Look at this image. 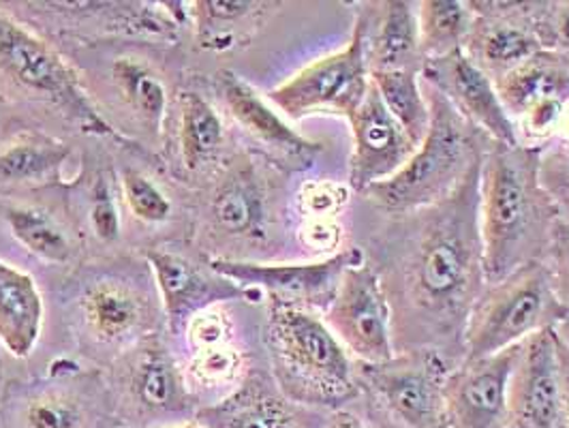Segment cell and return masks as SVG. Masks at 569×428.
Returning <instances> with one entry per match:
<instances>
[{
    "label": "cell",
    "instance_id": "cell-23",
    "mask_svg": "<svg viewBox=\"0 0 569 428\" xmlns=\"http://www.w3.org/2000/svg\"><path fill=\"white\" fill-rule=\"evenodd\" d=\"M110 88L118 106L154 143L163 142L170 120V88L166 78L146 58L116 57L110 64Z\"/></svg>",
    "mask_w": 569,
    "mask_h": 428
},
{
    "label": "cell",
    "instance_id": "cell-45",
    "mask_svg": "<svg viewBox=\"0 0 569 428\" xmlns=\"http://www.w3.org/2000/svg\"><path fill=\"white\" fill-rule=\"evenodd\" d=\"M170 428H203L200 422H196V420H191V422H184V425H178V427Z\"/></svg>",
    "mask_w": 569,
    "mask_h": 428
},
{
    "label": "cell",
    "instance_id": "cell-31",
    "mask_svg": "<svg viewBox=\"0 0 569 428\" xmlns=\"http://www.w3.org/2000/svg\"><path fill=\"white\" fill-rule=\"evenodd\" d=\"M182 371L187 386L201 409L228 399L251 369L247 367V358L240 347L229 341L196 349Z\"/></svg>",
    "mask_w": 569,
    "mask_h": 428
},
{
    "label": "cell",
    "instance_id": "cell-22",
    "mask_svg": "<svg viewBox=\"0 0 569 428\" xmlns=\"http://www.w3.org/2000/svg\"><path fill=\"white\" fill-rule=\"evenodd\" d=\"M328 416L287 399L270 371L251 369L228 399L201 407L196 422L203 428H323Z\"/></svg>",
    "mask_w": 569,
    "mask_h": 428
},
{
    "label": "cell",
    "instance_id": "cell-33",
    "mask_svg": "<svg viewBox=\"0 0 569 428\" xmlns=\"http://www.w3.org/2000/svg\"><path fill=\"white\" fill-rule=\"evenodd\" d=\"M388 112L405 129L416 146L425 142L430 129V108L418 71H383L370 73Z\"/></svg>",
    "mask_w": 569,
    "mask_h": 428
},
{
    "label": "cell",
    "instance_id": "cell-41",
    "mask_svg": "<svg viewBox=\"0 0 569 428\" xmlns=\"http://www.w3.org/2000/svg\"><path fill=\"white\" fill-rule=\"evenodd\" d=\"M323 428H369V425L360 416H356L353 411L339 409V411H332L328 416V422Z\"/></svg>",
    "mask_w": 569,
    "mask_h": 428
},
{
    "label": "cell",
    "instance_id": "cell-2",
    "mask_svg": "<svg viewBox=\"0 0 569 428\" xmlns=\"http://www.w3.org/2000/svg\"><path fill=\"white\" fill-rule=\"evenodd\" d=\"M540 159L541 148L531 143L486 146L480 178L486 286L546 259L559 219L541 187Z\"/></svg>",
    "mask_w": 569,
    "mask_h": 428
},
{
    "label": "cell",
    "instance_id": "cell-38",
    "mask_svg": "<svg viewBox=\"0 0 569 428\" xmlns=\"http://www.w3.org/2000/svg\"><path fill=\"white\" fill-rule=\"evenodd\" d=\"M538 34L543 50L569 58V0H541Z\"/></svg>",
    "mask_w": 569,
    "mask_h": 428
},
{
    "label": "cell",
    "instance_id": "cell-42",
    "mask_svg": "<svg viewBox=\"0 0 569 428\" xmlns=\"http://www.w3.org/2000/svg\"><path fill=\"white\" fill-rule=\"evenodd\" d=\"M559 341V339H557ZM559 356H561V367H563V379H566V407H568V428H569V349L559 341Z\"/></svg>",
    "mask_w": 569,
    "mask_h": 428
},
{
    "label": "cell",
    "instance_id": "cell-43",
    "mask_svg": "<svg viewBox=\"0 0 569 428\" xmlns=\"http://www.w3.org/2000/svg\"><path fill=\"white\" fill-rule=\"evenodd\" d=\"M557 138L561 140V148H569V106L566 108V115L561 118V125L557 129Z\"/></svg>",
    "mask_w": 569,
    "mask_h": 428
},
{
    "label": "cell",
    "instance_id": "cell-39",
    "mask_svg": "<svg viewBox=\"0 0 569 428\" xmlns=\"http://www.w3.org/2000/svg\"><path fill=\"white\" fill-rule=\"evenodd\" d=\"M543 263L550 272L557 298L569 309V228L561 221H557L552 229V240Z\"/></svg>",
    "mask_w": 569,
    "mask_h": 428
},
{
    "label": "cell",
    "instance_id": "cell-8",
    "mask_svg": "<svg viewBox=\"0 0 569 428\" xmlns=\"http://www.w3.org/2000/svg\"><path fill=\"white\" fill-rule=\"evenodd\" d=\"M568 315L546 263H527L503 281L485 287L467 324L462 360L492 356L555 330Z\"/></svg>",
    "mask_w": 569,
    "mask_h": 428
},
{
    "label": "cell",
    "instance_id": "cell-30",
    "mask_svg": "<svg viewBox=\"0 0 569 428\" xmlns=\"http://www.w3.org/2000/svg\"><path fill=\"white\" fill-rule=\"evenodd\" d=\"M0 217L16 242H20L30 256L54 266H64L76 256L71 233L48 206L4 201L0 206Z\"/></svg>",
    "mask_w": 569,
    "mask_h": 428
},
{
    "label": "cell",
    "instance_id": "cell-28",
    "mask_svg": "<svg viewBox=\"0 0 569 428\" xmlns=\"http://www.w3.org/2000/svg\"><path fill=\"white\" fill-rule=\"evenodd\" d=\"M495 88L513 125L543 99L569 103V58L541 50L501 78Z\"/></svg>",
    "mask_w": 569,
    "mask_h": 428
},
{
    "label": "cell",
    "instance_id": "cell-37",
    "mask_svg": "<svg viewBox=\"0 0 569 428\" xmlns=\"http://www.w3.org/2000/svg\"><path fill=\"white\" fill-rule=\"evenodd\" d=\"M184 335L189 345L196 349L221 345V342L233 341V324L223 305H212L201 309L200 313L193 315L187 326Z\"/></svg>",
    "mask_w": 569,
    "mask_h": 428
},
{
    "label": "cell",
    "instance_id": "cell-19",
    "mask_svg": "<svg viewBox=\"0 0 569 428\" xmlns=\"http://www.w3.org/2000/svg\"><path fill=\"white\" fill-rule=\"evenodd\" d=\"M520 345L456 365L446 381L448 428H506Z\"/></svg>",
    "mask_w": 569,
    "mask_h": 428
},
{
    "label": "cell",
    "instance_id": "cell-21",
    "mask_svg": "<svg viewBox=\"0 0 569 428\" xmlns=\"http://www.w3.org/2000/svg\"><path fill=\"white\" fill-rule=\"evenodd\" d=\"M420 78L439 90L458 115L478 127L492 142L520 143L518 129L506 112L495 82L486 78L485 71H480L462 50L427 60Z\"/></svg>",
    "mask_w": 569,
    "mask_h": 428
},
{
    "label": "cell",
    "instance_id": "cell-34",
    "mask_svg": "<svg viewBox=\"0 0 569 428\" xmlns=\"http://www.w3.org/2000/svg\"><path fill=\"white\" fill-rule=\"evenodd\" d=\"M114 173L108 168L94 171L86 185V228L101 245H114L120 238V208L116 198Z\"/></svg>",
    "mask_w": 569,
    "mask_h": 428
},
{
    "label": "cell",
    "instance_id": "cell-32",
    "mask_svg": "<svg viewBox=\"0 0 569 428\" xmlns=\"http://www.w3.org/2000/svg\"><path fill=\"white\" fill-rule=\"evenodd\" d=\"M418 22L420 48L427 62L462 50L476 13L469 0H422L418 2Z\"/></svg>",
    "mask_w": 569,
    "mask_h": 428
},
{
    "label": "cell",
    "instance_id": "cell-26",
    "mask_svg": "<svg viewBox=\"0 0 569 428\" xmlns=\"http://www.w3.org/2000/svg\"><path fill=\"white\" fill-rule=\"evenodd\" d=\"M279 7V2L263 0H196L187 4L196 41L208 52L249 46Z\"/></svg>",
    "mask_w": 569,
    "mask_h": 428
},
{
    "label": "cell",
    "instance_id": "cell-44",
    "mask_svg": "<svg viewBox=\"0 0 569 428\" xmlns=\"http://www.w3.org/2000/svg\"><path fill=\"white\" fill-rule=\"evenodd\" d=\"M555 335H557V339L563 342L569 349V315L555 328Z\"/></svg>",
    "mask_w": 569,
    "mask_h": 428
},
{
    "label": "cell",
    "instance_id": "cell-36",
    "mask_svg": "<svg viewBox=\"0 0 569 428\" xmlns=\"http://www.w3.org/2000/svg\"><path fill=\"white\" fill-rule=\"evenodd\" d=\"M540 180L557 219L569 228V148H541Z\"/></svg>",
    "mask_w": 569,
    "mask_h": 428
},
{
    "label": "cell",
    "instance_id": "cell-13",
    "mask_svg": "<svg viewBox=\"0 0 569 428\" xmlns=\"http://www.w3.org/2000/svg\"><path fill=\"white\" fill-rule=\"evenodd\" d=\"M365 259V249L349 247L313 261H236L208 257V266L238 287L261 291L268 300H281L323 315L337 296L345 270Z\"/></svg>",
    "mask_w": 569,
    "mask_h": 428
},
{
    "label": "cell",
    "instance_id": "cell-10",
    "mask_svg": "<svg viewBox=\"0 0 569 428\" xmlns=\"http://www.w3.org/2000/svg\"><path fill=\"white\" fill-rule=\"evenodd\" d=\"M370 88L369 9L360 2L347 46L319 58L268 92L270 103L289 120L313 115L351 118Z\"/></svg>",
    "mask_w": 569,
    "mask_h": 428
},
{
    "label": "cell",
    "instance_id": "cell-46",
    "mask_svg": "<svg viewBox=\"0 0 569 428\" xmlns=\"http://www.w3.org/2000/svg\"><path fill=\"white\" fill-rule=\"evenodd\" d=\"M0 390H2V356H0Z\"/></svg>",
    "mask_w": 569,
    "mask_h": 428
},
{
    "label": "cell",
    "instance_id": "cell-17",
    "mask_svg": "<svg viewBox=\"0 0 569 428\" xmlns=\"http://www.w3.org/2000/svg\"><path fill=\"white\" fill-rule=\"evenodd\" d=\"M506 428H568L566 379L555 330L520 345Z\"/></svg>",
    "mask_w": 569,
    "mask_h": 428
},
{
    "label": "cell",
    "instance_id": "cell-14",
    "mask_svg": "<svg viewBox=\"0 0 569 428\" xmlns=\"http://www.w3.org/2000/svg\"><path fill=\"white\" fill-rule=\"evenodd\" d=\"M323 319L360 365H383L397 356L390 305L369 259L345 270Z\"/></svg>",
    "mask_w": 569,
    "mask_h": 428
},
{
    "label": "cell",
    "instance_id": "cell-29",
    "mask_svg": "<svg viewBox=\"0 0 569 428\" xmlns=\"http://www.w3.org/2000/svg\"><path fill=\"white\" fill-rule=\"evenodd\" d=\"M71 148L41 131H20L0 142V187H46L60 178Z\"/></svg>",
    "mask_w": 569,
    "mask_h": 428
},
{
    "label": "cell",
    "instance_id": "cell-6",
    "mask_svg": "<svg viewBox=\"0 0 569 428\" xmlns=\"http://www.w3.org/2000/svg\"><path fill=\"white\" fill-rule=\"evenodd\" d=\"M420 82L430 108L425 142L395 178L362 193L386 217L428 208L452 196L467 173L485 159L490 143V138L458 115L439 90L422 78Z\"/></svg>",
    "mask_w": 569,
    "mask_h": 428
},
{
    "label": "cell",
    "instance_id": "cell-1",
    "mask_svg": "<svg viewBox=\"0 0 569 428\" xmlns=\"http://www.w3.org/2000/svg\"><path fill=\"white\" fill-rule=\"evenodd\" d=\"M482 161L452 196L388 217L365 256L377 270L399 351L432 349L452 367L465 358V332L486 287L480 233Z\"/></svg>",
    "mask_w": 569,
    "mask_h": 428
},
{
    "label": "cell",
    "instance_id": "cell-12",
    "mask_svg": "<svg viewBox=\"0 0 569 428\" xmlns=\"http://www.w3.org/2000/svg\"><path fill=\"white\" fill-rule=\"evenodd\" d=\"M452 369L432 349L399 351L383 365H360L362 397L388 428H448L446 381Z\"/></svg>",
    "mask_w": 569,
    "mask_h": 428
},
{
    "label": "cell",
    "instance_id": "cell-20",
    "mask_svg": "<svg viewBox=\"0 0 569 428\" xmlns=\"http://www.w3.org/2000/svg\"><path fill=\"white\" fill-rule=\"evenodd\" d=\"M349 125L353 133L349 187L360 196L370 187L395 178L418 150L383 106L372 80L362 106L349 118Z\"/></svg>",
    "mask_w": 569,
    "mask_h": 428
},
{
    "label": "cell",
    "instance_id": "cell-9",
    "mask_svg": "<svg viewBox=\"0 0 569 428\" xmlns=\"http://www.w3.org/2000/svg\"><path fill=\"white\" fill-rule=\"evenodd\" d=\"M106 384L122 428L178 427L200 411L184 371L157 335L114 360Z\"/></svg>",
    "mask_w": 569,
    "mask_h": 428
},
{
    "label": "cell",
    "instance_id": "cell-16",
    "mask_svg": "<svg viewBox=\"0 0 569 428\" xmlns=\"http://www.w3.org/2000/svg\"><path fill=\"white\" fill-rule=\"evenodd\" d=\"M214 90L229 118L256 146V152L284 173L309 170L323 152V143L298 133L274 106L233 71L221 69L214 78Z\"/></svg>",
    "mask_w": 569,
    "mask_h": 428
},
{
    "label": "cell",
    "instance_id": "cell-40",
    "mask_svg": "<svg viewBox=\"0 0 569 428\" xmlns=\"http://www.w3.org/2000/svg\"><path fill=\"white\" fill-rule=\"evenodd\" d=\"M568 106L561 99H543L516 122V129H522V133L531 140H548L557 136Z\"/></svg>",
    "mask_w": 569,
    "mask_h": 428
},
{
    "label": "cell",
    "instance_id": "cell-24",
    "mask_svg": "<svg viewBox=\"0 0 569 428\" xmlns=\"http://www.w3.org/2000/svg\"><path fill=\"white\" fill-rule=\"evenodd\" d=\"M369 9V69L383 71H422L418 2L383 0L367 2Z\"/></svg>",
    "mask_w": 569,
    "mask_h": 428
},
{
    "label": "cell",
    "instance_id": "cell-18",
    "mask_svg": "<svg viewBox=\"0 0 569 428\" xmlns=\"http://www.w3.org/2000/svg\"><path fill=\"white\" fill-rule=\"evenodd\" d=\"M143 259L152 272L163 313L170 319L173 332L180 328L184 330L187 321L206 307L223 305L229 300H263L261 291L238 287L212 272V268L203 272L193 257L184 256L178 249L150 247L143 251Z\"/></svg>",
    "mask_w": 569,
    "mask_h": 428
},
{
    "label": "cell",
    "instance_id": "cell-5",
    "mask_svg": "<svg viewBox=\"0 0 569 428\" xmlns=\"http://www.w3.org/2000/svg\"><path fill=\"white\" fill-rule=\"evenodd\" d=\"M0 94L46 112L84 136L120 138L94 106L84 80L24 22L0 9Z\"/></svg>",
    "mask_w": 569,
    "mask_h": 428
},
{
    "label": "cell",
    "instance_id": "cell-11",
    "mask_svg": "<svg viewBox=\"0 0 569 428\" xmlns=\"http://www.w3.org/2000/svg\"><path fill=\"white\" fill-rule=\"evenodd\" d=\"M0 428L122 427L101 375L54 369L46 379L2 386Z\"/></svg>",
    "mask_w": 569,
    "mask_h": 428
},
{
    "label": "cell",
    "instance_id": "cell-15",
    "mask_svg": "<svg viewBox=\"0 0 569 428\" xmlns=\"http://www.w3.org/2000/svg\"><path fill=\"white\" fill-rule=\"evenodd\" d=\"M476 22L462 52L495 84L543 50L538 34L541 0H469Z\"/></svg>",
    "mask_w": 569,
    "mask_h": 428
},
{
    "label": "cell",
    "instance_id": "cell-7",
    "mask_svg": "<svg viewBox=\"0 0 569 428\" xmlns=\"http://www.w3.org/2000/svg\"><path fill=\"white\" fill-rule=\"evenodd\" d=\"M73 321L84 349L118 360L138 342L157 335L161 300L150 277L103 266L82 272L71 293Z\"/></svg>",
    "mask_w": 569,
    "mask_h": 428
},
{
    "label": "cell",
    "instance_id": "cell-4",
    "mask_svg": "<svg viewBox=\"0 0 569 428\" xmlns=\"http://www.w3.org/2000/svg\"><path fill=\"white\" fill-rule=\"evenodd\" d=\"M281 168L256 150L228 157L210 176L201 223L219 259L263 261L274 257L283 233Z\"/></svg>",
    "mask_w": 569,
    "mask_h": 428
},
{
    "label": "cell",
    "instance_id": "cell-35",
    "mask_svg": "<svg viewBox=\"0 0 569 428\" xmlns=\"http://www.w3.org/2000/svg\"><path fill=\"white\" fill-rule=\"evenodd\" d=\"M120 198L127 203L133 219L146 226H161L170 221L171 200L168 193L142 170L124 168L118 180Z\"/></svg>",
    "mask_w": 569,
    "mask_h": 428
},
{
    "label": "cell",
    "instance_id": "cell-3",
    "mask_svg": "<svg viewBox=\"0 0 569 428\" xmlns=\"http://www.w3.org/2000/svg\"><path fill=\"white\" fill-rule=\"evenodd\" d=\"M261 341L287 399L330 414L362 397L360 362L313 309L268 300Z\"/></svg>",
    "mask_w": 569,
    "mask_h": 428
},
{
    "label": "cell",
    "instance_id": "cell-27",
    "mask_svg": "<svg viewBox=\"0 0 569 428\" xmlns=\"http://www.w3.org/2000/svg\"><path fill=\"white\" fill-rule=\"evenodd\" d=\"M43 296L29 272L0 259V347L29 358L43 330Z\"/></svg>",
    "mask_w": 569,
    "mask_h": 428
},
{
    "label": "cell",
    "instance_id": "cell-25",
    "mask_svg": "<svg viewBox=\"0 0 569 428\" xmlns=\"http://www.w3.org/2000/svg\"><path fill=\"white\" fill-rule=\"evenodd\" d=\"M176 148L184 173H214L223 166L228 127L219 108L200 92L184 90L176 99Z\"/></svg>",
    "mask_w": 569,
    "mask_h": 428
}]
</instances>
